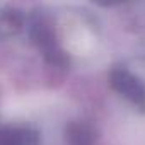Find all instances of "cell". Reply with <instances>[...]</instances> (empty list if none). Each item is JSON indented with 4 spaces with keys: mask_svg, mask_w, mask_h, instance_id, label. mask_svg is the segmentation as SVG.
I'll list each match as a JSON object with an SVG mask.
<instances>
[{
    "mask_svg": "<svg viewBox=\"0 0 145 145\" xmlns=\"http://www.w3.org/2000/svg\"><path fill=\"white\" fill-rule=\"evenodd\" d=\"M29 38L38 46V50L43 53L44 60L53 67H65L68 65V56L65 50L60 44V39L56 38V31L53 26V21L44 12H36L29 17L27 22Z\"/></svg>",
    "mask_w": 145,
    "mask_h": 145,
    "instance_id": "obj_1",
    "label": "cell"
},
{
    "mask_svg": "<svg viewBox=\"0 0 145 145\" xmlns=\"http://www.w3.org/2000/svg\"><path fill=\"white\" fill-rule=\"evenodd\" d=\"M109 86L114 92L130 101L138 111L145 113V82L125 67H114L109 72Z\"/></svg>",
    "mask_w": 145,
    "mask_h": 145,
    "instance_id": "obj_2",
    "label": "cell"
},
{
    "mask_svg": "<svg viewBox=\"0 0 145 145\" xmlns=\"http://www.w3.org/2000/svg\"><path fill=\"white\" fill-rule=\"evenodd\" d=\"M0 145H39V135L31 126L0 128Z\"/></svg>",
    "mask_w": 145,
    "mask_h": 145,
    "instance_id": "obj_3",
    "label": "cell"
},
{
    "mask_svg": "<svg viewBox=\"0 0 145 145\" xmlns=\"http://www.w3.org/2000/svg\"><path fill=\"white\" fill-rule=\"evenodd\" d=\"M67 145H94L96 143V131L91 123L77 120L70 121L65 130Z\"/></svg>",
    "mask_w": 145,
    "mask_h": 145,
    "instance_id": "obj_4",
    "label": "cell"
},
{
    "mask_svg": "<svg viewBox=\"0 0 145 145\" xmlns=\"http://www.w3.org/2000/svg\"><path fill=\"white\" fill-rule=\"evenodd\" d=\"M24 26V16L16 9H5L0 12V39L16 36Z\"/></svg>",
    "mask_w": 145,
    "mask_h": 145,
    "instance_id": "obj_5",
    "label": "cell"
},
{
    "mask_svg": "<svg viewBox=\"0 0 145 145\" xmlns=\"http://www.w3.org/2000/svg\"><path fill=\"white\" fill-rule=\"evenodd\" d=\"M92 2H96V4L101 5V7H114V5H118V4H123L125 0H92Z\"/></svg>",
    "mask_w": 145,
    "mask_h": 145,
    "instance_id": "obj_6",
    "label": "cell"
}]
</instances>
